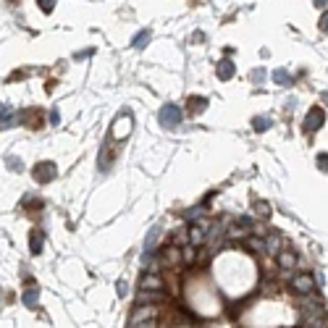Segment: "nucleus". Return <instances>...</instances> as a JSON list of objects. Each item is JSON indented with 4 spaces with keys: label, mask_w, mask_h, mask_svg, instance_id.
I'll return each instance as SVG.
<instances>
[{
    "label": "nucleus",
    "mask_w": 328,
    "mask_h": 328,
    "mask_svg": "<svg viewBox=\"0 0 328 328\" xmlns=\"http://www.w3.org/2000/svg\"><path fill=\"white\" fill-rule=\"evenodd\" d=\"M255 213L257 215H260V218H268V215H271V205H268V202H255Z\"/></svg>",
    "instance_id": "obj_19"
},
{
    "label": "nucleus",
    "mask_w": 328,
    "mask_h": 328,
    "mask_svg": "<svg viewBox=\"0 0 328 328\" xmlns=\"http://www.w3.org/2000/svg\"><path fill=\"white\" fill-rule=\"evenodd\" d=\"M58 176V171H55V163H37L34 166V181H40V184H48Z\"/></svg>",
    "instance_id": "obj_4"
},
{
    "label": "nucleus",
    "mask_w": 328,
    "mask_h": 328,
    "mask_svg": "<svg viewBox=\"0 0 328 328\" xmlns=\"http://www.w3.org/2000/svg\"><path fill=\"white\" fill-rule=\"evenodd\" d=\"M129 328H158V320L150 318V320H145V323H137V325H129Z\"/></svg>",
    "instance_id": "obj_26"
},
{
    "label": "nucleus",
    "mask_w": 328,
    "mask_h": 328,
    "mask_svg": "<svg viewBox=\"0 0 328 328\" xmlns=\"http://www.w3.org/2000/svg\"><path fill=\"white\" fill-rule=\"evenodd\" d=\"M291 286H294V291L297 294H312L315 291V278L310 276V273H299V276H294V281H291Z\"/></svg>",
    "instance_id": "obj_3"
},
{
    "label": "nucleus",
    "mask_w": 328,
    "mask_h": 328,
    "mask_svg": "<svg viewBox=\"0 0 328 328\" xmlns=\"http://www.w3.org/2000/svg\"><path fill=\"white\" fill-rule=\"evenodd\" d=\"M250 79L255 81V84H260V81L265 79V68H255V71L250 74Z\"/></svg>",
    "instance_id": "obj_24"
},
{
    "label": "nucleus",
    "mask_w": 328,
    "mask_h": 328,
    "mask_svg": "<svg viewBox=\"0 0 328 328\" xmlns=\"http://www.w3.org/2000/svg\"><path fill=\"white\" fill-rule=\"evenodd\" d=\"M160 299H163L160 291H145L142 289V294L137 297V304H152V302H160Z\"/></svg>",
    "instance_id": "obj_12"
},
{
    "label": "nucleus",
    "mask_w": 328,
    "mask_h": 328,
    "mask_svg": "<svg viewBox=\"0 0 328 328\" xmlns=\"http://www.w3.org/2000/svg\"><path fill=\"white\" fill-rule=\"evenodd\" d=\"M297 108V100H286V111H294Z\"/></svg>",
    "instance_id": "obj_31"
},
{
    "label": "nucleus",
    "mask_w": 328,
    "mask_h": 328,
    "mask_svg": "<svg viewBox=\"0 0 328 328\" xmlns=\"http://www.w3.org/2000/svg\"><path fill=\"white\" fill-rule=\"evenodd\" d=\"M268 126H271V119H265V116H255V119H252V129H255V132H265Z\"/></svg>",
    "instance_id": "obj_16"
},
{
    "label": "nucleus",
    "mask_w": 328,
    "mask_h": 328,
    "mask_svg": "<svg viewBox=\"0 0 328 328\" xmlns=\"http://www.w3.org/2000/svg\"><path fill=\"white\" fill-rule=\"evenodd\" d=\"M315 6H318V8H325V6H328V0H315Z\"/></svg>",
    "instance_id": "obj_32"
},
{
    "label": "nucleus",
    "mask_w": 328,
    "mask_h": 328,
    "mask_svg": "<svg viewBox=\"0 0 328 328\" xmlns=\"http://www.w3.org/2000/svg\"><path fill=\"white\" fill-rule=\"evenodd\" d=\"M323 102L328 105V92H323Z\"/></svg>",
    "instance_id": "obj_33"
},
{
    "label": "nucleus",
    "mask_w": 328,
    "mask_h": 328,
    "mask_svg": "<svg viewBox=\"0 0 328 328\" xmlns=\"http://www.w3.org/2000/svg\"><path fill=\"white\" fill-rule=\"evenodd\" d=\"M315 160H318V168L328 173V152H320V155H318V158H315Z\"/></svg>",
    "instance_id": "obj_23"
},
{
    "label": "nucleus",
    "mask_w": 328,
    "mask_h": 328,
    "mask_svg": "<svg viewBox=\"0 0 328 328\" xmlns=\"http://www.w3.org/2000/svg\"><path fill=\"white\" fill-rule=\"evenodd\" d=\"M53 6H55V0H40V8L45 11V14H50Z\"/></svg>",
    "instance_id": "obj_27"
},
{
    "label": "nucleus",
    "mask_w": 328,
    "mask_h": 328,
    "mask_svg": "<svg viewBox=\"0 0 328 328\" xmlns=\"http://www.w3.org/2000/svg\"><path fill=\"white\" fill-rule=\"evenodd\" d=\"M323 124H325V111L320 108V105L310 108L307 111V119H304V129H307V132H318Z\"/></svg>",
    "instance_id": "obj_2"
},
{
    "label": "nucleus",
    "mask_w": 328,
    "mask_h": 328,
    "mask_svg": "<svg viewBox=\"0 0 328 328\" xmlns=\"http://www.w3.org/2000/svg\"><path fill=\"white\" fill-rule=\"evenodd\" d=\"M147 42H150V32H147V29H142V32H139L137 37H134V48H137V50H142Z\"/></svg>",
    "instance_id": "obj_17"
},
{
    "label": "nucleus",
    "mask_w": 328,
    "mask_h": 328,
    "mask_svg": "<svg viewBox=\"0 0 328 328\" xmlns=\"http://www.w3.org/2000/svg\"><path fill=\"white\" fill-rule=\"evenodd\" d=\"M160 124L168 126V129L179 126V124H181V111H179V105H163V108H160Z\"/></svg>",
    "instance_id": "obj_1"
},
{
    "label": "nucleus",
    "mask_w": 328,
    "mask_h": 328,
    "mask_svg": "<svg viewBox=\"0 0 328 328\" xmlns=\"http://www.w3.org/2000/svg\"><path fill=\"white\" fill-rule=\"evenodd\" d=\"M320 29H323V32L328 29V11H325V14H323V19H320Z\"/></svg>",
    "instance_id": "obj_29"
},
{
    "label": "nucleus",
    "mask_w": 328,
    "mask_h": 328,
    "mask_svg": "<svg viewBox=\"0 0 328 328\" xmlns=\"http://www.w3.org/2000/svg\"><path fill=\"white\" fill-rule=\"evenodd\" d=\"M278 247H281V237H278V234H273V237H268V239H265V252L278 255Z\"/></svg>",
    "instance_id": "obj_15"
},
{
    "label": "nucleus",
    "mask_w": 328,
    "mask_h": 328,
    "mask_svg": "<svg viewBox=\"0 0 328 328\" xmlns=\"http://www.w3.org/2000/svg\"><path fill=\"white\" fill-rule=\"evenodd\" d=\"M189 105H192V111H197V113H200V111H205L207 100H205V97H192V100H189Z\"/></svg>",
    "instance_id": "obj_22"
},
{
    "label": "nucleus",
    "mask_w": 328,
    "mask_h": 328,
    "mask_svg": "<svg viewBox=\"0 0 328 328\" xmlns=\"http://www.w3.org/2000/svg\"><path fill=\"white\" fill-rule=\"evenodd\" d=\"M181 260V250L176 247V244H171L168 250H163V263L166 265H176Z\"/></svg>",
    "instance_id": "obj_7"
},
{
    "label": "nucleus",
    "mask_w": 328,
    "mask_h": 328,
    "mask_svg": "<svg viewBox=\"0 0 328 328\" xmlns=\"http://www.w3.org/2000/svg\"><path fill=\"white\" fill-rule=\"evenodd\" d=\"M192 40H194V42H202V40H205V34H202V32H194V34H192Z\"/></svg>",
    "instance_id": "obj_30"
},
{
    "label": "nucleus",
    "mask_w": 328,
    "mask_h": 328,
    "mask_svg": "<svg viewBox=\"0 0 328 328\" xmlns=\"http://www.w3.org/2000/svg\"><path fill=\"white\" fill-rule=\"evenodd\" d=\"M21 299H24L27 307H37V291H34V289L24 291V297H21Z\"/></svg>",
    "instance_id": "obj_18"
},
{
    "label": "nucleus",
    "mask_w": 328,
    "mask_h": 328,
    "mask_svg": "<svg viewBox=\"0 0 328 328\" xmlns=\"http://www.w3.org/2000/svg\"><path fill=\"white\" fill-rule=\"evenodd\" d=\"M202 215H205V210H202V207H194L192 213H189V221H192V224H197V221H200Z\"/></svg>",
    "instance_id": "obj_25"
},
{
    "label": "nucleus",
    "mask_w": 328,
    "mask_h": 328,
    "mask_svg": "<svg viewBox=\"0 0 328 328\" xmlns=\"http://www.w3.org/2000/svg\"><path fill=\"white\" fill-rule=\"evenodd\" d=\"M276 257H278V265L284 268V271H291V268L297 265V255H294V252H286V250H284V252H278Z\"/></svg>",
    "instance_id": "obj_8"
},
{
    "label": "nucleus",
    "mask_w": 328,
    "mask_h": 328,
    "mask_svg": "<svg viewBox=\"0 0 328 328\" xmlns=\"http://www.w3.org/2000/svg\"><path fill=\"white\" fill-rule=\"evenodd\" d=\"M271 79L276 81L278 87H289L291 84V76H289V71H284V68H276V71L271 74Z\"/></svg>",
    "instance_id": "obj_13"
},
{
    "label": "nucleus",
    "mask_w": 328,
    "mask_h": 328,
    "mask_svg": "<svg viewBox=\"0 0 328 328\" xmlns=\"http://www.w3.org/2000/svg\"><path fill=\"white\" fill-rule=\"evenodd\" d=\"M42 244H45L42 234H40V231H32V239H29V250H32V255H40V252H42Z\"/></svg>",
    "instance_id": "obj_14"
},
{
    "label": "nucleus",
    "mask_w": 328,
    "mask_h": 328,
    "mask_svg": "<svg viewBox=\"0 0 328 328\" xmlns=\"http://www.w3.org/2000/svg\"><path fill=\"white\" fill-rule=\"evenodd\" d=\"M129 132H132V119H129V116H126V119H119V121H116V129H113V137H124V134H129Z\"/></svg>",
    "instance_id": "obj_10"
},
{
    "label": "nucleus",
    "mask_w": 328,
    "mask_h": 328,
    "mask_svg": "<svg viewBox=\"0 0 328 328\" xmlns=\"http://www.w3.org/2000/svg\"><path fill=\"white\" fill-rule=\"evenodd\" d=\"M8 166H11V171H21L24 166H21V160H16V158H8Z\"/></svg>",
    "instance_id": "obj_28"
},
{
    "label": "nucleus",
    "mask_w": 328,
    "mask_h": 328,
    "mask_svg": "<svg viewBox=\"0 0 328 328\" xmlns=\"http://www.w3.org/2000/svg\"><path fill=\"white\" fill-rule=\"evenodd\" d=\"M194 257H197V255H194V247H192V244H186V247L181 250V260H184V263H194Z\"/></svg>",
    "instance_id": "obj_20"
},
{
    "label": "nucleus",
    "mask_w": 328,
    "mask_h": 328,
    "mask_svg": "<svg viewBox=\"0 0 328 328\" xmlns=\"http://www.w3.org/2000/svg\"><path fill=\"white\" fill-rule=\"evenodd\" d=\"M158 315V307H152V304H137V310L132 312V320L129 325H137V323H145L150 318H155Z\"/></svg>",
    "instance_id": "obj_5"
},
{
    "label": "nucleus",
    "mask_w": 328,
    "mask_h": 328,
    "mask_svg": "<svg viewBox=\"0 0 328 328\" xmlns=\"http://www.w3.org/2000/svg\"><path fill=\"white\" fill-rule=\"evenodd\" d=\"M215 74H218V79H221V81H229L234 74H237V66H234L231 61H221V63H218V71H215Z\"/></svg>",
    "instance_id": "obj_6"
},
{
    "label": "nucleus",
    "mask_w": 328,
    "mask_h": 328,
    "mask_svg": "<svg viewBox=\"0 0 328 328\" xmlns=\"http://www.w3.org/2000/svg\"><path fill=\"white\" fill-rule=\"evenodd\" d=\"M186 237H189V244H192V247L202 244V242H205V226H192L189 231H186Z\"/></svg>",
    "instance_id": "obj_9"
},
{
    "label": "nucleus",
    "mask_w": 328,
    "mask_h": 328,
    "mask_svg": "<svg viewBox=\"0 0 328 328\" xmlns=\"http://www.w3.org/2000/svg\"><path fill=\"white\" fill-rule=\"evenodd\" d=\"M142 289H145V291H160V289H163L160 276H145V278H142Z\"/></svg>",
    "instance_id": "obj_11"
},
{
    "label": "nucleus",
    "mask_w": 328,
    "mask_h": 328,
    "mask_svg": "<svg viewBox=\"0 0 328 328\" xmlns=\"http://www.w3.org/2000/svg\"><path fill=\"white\" fill-rule=\"evenodd\" d=\"M247 247L255 250V252H265V242H263V239H252V237H250V239H247Z\"/></svg>",
    "instance_id": "obj_21"
}]
</instances>
